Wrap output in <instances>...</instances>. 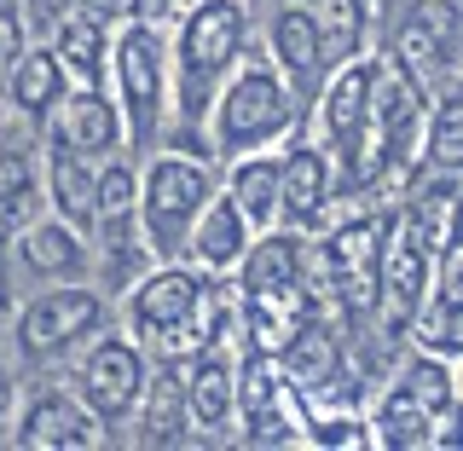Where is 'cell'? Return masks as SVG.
Instances as JSON below:
<instances>
[{"mask_svg":"<svg viewBox=\"0 0 463 451\" xmlns=\"http://www.w3.org/2000/svg\"><path fill=\"white\" fill-rule=\"evenodd\" d=\"M76 12H81V18H93V23H105V18L122 12V0H76Z\"/></svg>","mask_w":463,"mask_h":451,"instance_id":"34","label":"cell"},{"mask_svg":"<svg viewBox=\"0 0 463 451\" xmlns=\"http://www.w3.org/2000/svg\"><path fill=\"white\" fill-rule=\"evenodd\" d=\"M145 446H185V388L180 376H156L145 405Z\"/></svg>","mask_w":463,"mask_h":451,"instance_id":"19","label":"cell"},{"mask_svg":"<svg viewBox=\"0 0 463 451\" xmlns=\"http://www.w3.org/2000/svg\"><path fill=\"white\" fill-rule=\"evenodd\" d=\"M429 423L434 417L417 405L411 394H388V405L376 411V440L394 446V451H411V446H429Z\"/></svg>","mask_w":463,"mask_h":451,"instance_id":"23","label":"cell"},{"mask_svg":"<svg viewBox=\"0 0 463 451\" xmlns=\"http://www.w3.org/2000/svg\"><path fill=\"white\" fill-rule=\"evenodd\" d=\"M284 122H289L284 87L272 81L267 70H243V76L232 81V93L221 99V122H214V134H221V151H250V145L272 139Z\"/></svg>","mask_w":463,"mask_h":451,"instance_id":"4","label":"cell"},{"mask_svg":"<svg viewBox=\"0 0 463 451\" xmlns=\"http://www.w3.org/2000/svg\"><path fill=\"white\" fill-rule=\"evenodd\" d=\"M6 405H12V376L0 371V417H6Z\"/></svg>","mask_w":463,"mask_h":451,"instance_id":"37","label":"cell"},{"mask_svg":"<svg viewBox=\"0 0 463 451\" xmlns=\"http://www.w3.org/2000/svg\"><path fill=\"white\" fill-rule=\"evenodd\" d=\"M238 405H243V417H267V411H279V376H272L267 353L250 359V371H243V382H238Z\"/></svg>","mask_w":463,"mask_h":451,"instance_id":"30","label":"cell"},{"mask_svg":"<svg viewBox=\"0 0 463 451\" xmlns=\"http://www.w3.org/2000/svg\"><path fill=\"white\" fill-rule=\"evenodd\" d=\"M429 260H434V249L417 238V226H405L400 243H388L383 284H376V301H383V324L388 330H405L417 318V307L429 301Z\"/></svg>","mask_w":463,"mask_h":451,"instance_id":"8","label":"cell"},{"mask_svg":"<svg viewBox=\"0 0 463 451\" xmlns=\"http://www.w3.org/2000/svg\"><path fill=\"white\" fill-rule=\"evenodd\" d=\"M52 58H64L76 76H87V81L99 87V70H105V41H99V23L93 18H64V23H58Z\"/></svg>","mask_w":463,"mask_h":451,"instance_id":"24","label":"cell"},{"mask_svg":"<svg viewBox=\"0 0 463 451\" xmlns=\"http://www.w3.org/2000/svg\"><path fill=\"white\" fill-rule=\"evenodd\" d=\"M371 93H376V70L371 64H347L336 87L325 93V134L342 145V151H354L359 134H365L371 122Z\"/></svg>","mask_w":463,"mask_h":451,"instance_id":"11","label":"cell"},{"mask_svg":"<svg viewBox=\"0 0 463 451\" xmlns=\"http://www.w3.org/2000/svg\"><path fill=\"white\" fill-rule=\"evenodd\" d=\"M180 388H185V411H192L197 428H221L232 417V365L221 353H203Z\"/></svg>","mask_w":463,"mask_h":451,"instance_id":"14","label":"cell"},{"mask_svg":"<svg viewBox=\"0 0 463 451\" xmlns=\"http://www.w3.org/2000/svg\"><path fill=\"white\" fill-rule=\"evenodd\" d=\"M232 209L243 226H267L279 214V163H243L232 174Z\"/></svg>","mask_w":463,"mask_h":451,"instance_id":"18","label":"cell"},{"mask_svg":"<svg viewBox=\"0 0 463 451\" xmlns=\"http://www.w3.org/2000/svg\"><path fill=\"white\" fill-rule=\"evenodd\" d=\"M279 197H284L289 221H313L318 202H325V163H318V151H296L279 168Z\"/></svg>","mask_w":463,"mask_h":451,"instance_id":"17","label":"cell"},{"mask_svg":"<svg viewBox=\"0 0 463 451\" xmlns=\"http://www.w3.org/2000/svg\"><path fill=\"white\" fill-rule=\"evenodd\" d=\"M81 399L93 405L105 423H116V417H128L134 411V399L145 394V365H139V353L128 342H99L93 353L81 359Z\"/></svg>","mask_w":463,"mask_h":451,"instance_id":"7","label":"cell"},{"mask_svg":"<svg viewBox=\"0 0 463 451\" xmlns=\"http://www.w3.org/2000/svg\"><path fill=\"white\" fill-rule=\"evenodd\" d=\"M197 255L209 260V267H232V260L243 255V214L232 209V197L226 202H203V214H197Z\"/></svg>","mask_w":463,"mask_h":451,"instance_id":"20","label":"cell"},{"mask_svg":"<svg viewBox=\"0 0 463 451\" xmlns=\"http://www.w3.org/2000/svg\"><path fill=\"white\" fill-rule=\"evenodd\" d=\"M296 272H301L296 238H267L250 255V267H243V289H284V284H296Z\"/></svg>","mask_w":463,"mask_h":451,"instance_id":"25","label":"cell"},{"mask_svg":"<svg viewBox=\"0 0 463 451\" xmlns=\"http://www.w3.org/2000/svg\"><path fill=\"white\" fill-rule=\"evenodd\" d=\"M203 289L209 284H197L192 272H156V278L139 284V296H134V324L151 330V336H168V347L192 342L185 330H192L197 313H203Z\"/></svg>","mask_w":463,"mask_h":451,"instance_id":"9","label":"cell"},{"mask_svg":"<svg viewBox=\"0 0 463 451\" xmlns=\"http://www.w3.org/2000/svg\"><path fill=\"white\" fill-rule=\"evenodd\" d=\"M6 58H12V29H0V76H6Z\"/></svg>","mask_w":463,"mask_h":451,"instance_id":"36","label":"cell"},{"mask_svg":"<svg viewBox=\"0 0 463 451\" xmlns=\"http://www.w3.org/2000/svg\"><path fill=\"white\" fill-rule=\"evenodd\" d=\"M110 139H116V116L99 99V87L70 99L64 116H58V145H70V151H110Z\"/></svg>","mask_w":463,"mask_h":451,"instance_id":"15","label":"cell"},{"mask_svg":"<svg viewBox=\"0 0 463 451\" xmlns=\"http://www.w3.org/2000/svg\"><path fill=\"white\" fill-rule=\"evenodd\" d=\"M388 231L394 221H359V226H342L336 238H330V284L342 289L347 313H371L376 307V284H383V255H388Z\"/></svg>","mask_w":463,"mask_h":451,"instance_id":"3","label":"cell"},{"mask_svg":"<svg viewBox=\"0 0 463 451\" xmlns=\"http://www.w3.org/2000/svg\"><path fill=\"white\" fill-rule=\"evenodd\" d=\"M99 318H105V301H99L93 289H52V296H41L35 307H24L18 347L29 359H52V353H64L76 336L99 330Z\"/></svg>","mask_w":463,"mask_h":451,"instance_id":"5","label":"cell"},{"mask_svg":"<svg viewBox=\"0 0 463 451\" xmlns=\"http://www.w3.org/2000/svg\"><path fill=\"white\" fill-rule=\"evenodd\" d=\"M93 440H99L93 417H87L81 405L58 399V394L29 405V417H24V428H18V446H93Z\"/></svg>","mask_w":463,"mask_h":451,"instance_id":"13","label":"cell"},{"mask_svg":"<svg viewBox=\"0 0 463 451\" xmlns=\"http://www.w3.org/2000/svg\"><path fill=\"white\" fill-rule=\"evenodd\" d=\"M116 70H122L134 139H151L156 134V110H163V47H156L151 29H128L122 52H116Z\"/></svg>","mask_w":463,"mask_h":451,"instance_id":"10","label":"cell"},{"mask_svg":"<svg viewBox=\"0 0 463 451\" xmlns=\"http://www.w3.org/2000/svg\"><path fill=\"white\" fill-rule=\"evenodd\" d=\"M203 202H209V174L197 163H163L151 168V180H145V231H151V249H185V238H192Z\"/></svg>","mask_w":463,"mask_h":451,"instance_id":"2","label":"cell"},{"mask_svg":"<svg viewBox=\"0 0 463 451\" xmlns=\"http://www.w3.org/2000/svg\"><path fill=\"white\" fill-rule=\"evenodd\" d=\"M354 29H359V18H354V6H347V0H336V6H330V29L325 35H318V58H347L354 52Z\"/></svg>","mask_w":463,"mask_h":451,"instance_id":"32","label":"cell"},{"mask_svg":"<svg viewBox=\"0 0 463 451\" xmlns=\"http://www.w3.org/2000/svg\"><path fill=\"white\" fill-rule=\"evenodd\" d=\"M400 394H411L429 417H446L452 411V371H446L440 359H411L405 376H400Z\"/></svg>","mask_w":463,"mask_h":451,"instance_id":"26","label":"cell"},{"mask_svg":"<svg viewBox=\"0 0 463 451\" xmlns=\"http://www.w3.org/2000/svg\"><path fill=\"white\" fill-rule=\"evenodd\" d=\"M76 156H81V151H70V145H58V156H52V192H58V209H64L70 221L93 226V180H81Z\"/></svg>","mask_w":463,"mask_h":451,"instance_id":"27","label":"cell"},{"mask_svg":"<svg viewBox=\"0 0 463 451\" xmlns=\"http://www.w3.org/2000/svg\"><path fill=\"white\" fill-rule=\"evenodd\" d=\"M35 197V168L24 151H0V226H18Z\"/></svg>","mask_w":463,"mask_h":451,"instance_id":"28","label":"cell"},{"mask_svg":"<svg viewBox=\"0 0 463 451\" xmlns=\"http://www.w3.org/2000/svg\"><path fill=\"white\" fill-rule=\"evenodd\" d=\"M12 93H18V105L24 110H52L58 105V93H64V70H58V58L41 47V52H29L24 64H18V76H12Z\"/></svg>","mask_w":463,"mask_h":451,"instance_id":"22","label":"cell"},{"mask_svg":"<svg viewBox=\"0 0 463 451\" xmlns=\"http://www.w3.org/2000/svg\"><path fill=\"white\" fill-rule=\"evenodd\" d=\"M394 58L417 81L446 76L458 58V6L452 0H417L394 29Z\"/></svg>","mask_w":463,"mask_h":451,"instance_id":"6","label":"cell"},{"mask_svg":"<svg viewBox=\"0 0 463 451\" xmlns=\"http://www.w3.org/2000/svg\"><path fill=\"white\" fill-rule=\"evenodd\" d=\"M347 6H354V18H359V23H371L376 12H383V0H347Z\"/></svg>","mask_w":463,"mask_h":451,"instance_id":"35","label":"cell"},{"mask_svg":"<svg viewBox=\"0 0 463 451\" xmlns=\"http://www.w3.org/2000/svg\"><path fill=\"white\" fill-rule=\"evenodd\" d=\"M238 41H243V12L232 0H203L192 12V23L180 35V110L185 116L203 110V99H209L214 76L232 64Z\"/></svg>","mask_w":463,"mask_h":451,"instance_id":"1","label":"cell"},{"mask_svg":"<svg viewBox=\"0 0 463 451\" xmlns=\"http://www.w3.org/2000/svg\"><path fill=\"white\" fill-rule=\"evenodd\" d=\"M272 47H279L289 76L307 81L313 70H318V23L307 18V12H296V6L279 12V18H272Z\"/></svg>","mask_w":463,"mask_h":451,"instance_id":"21","label":"cell"},{"mask_svg":"<svg viewBox=\"0 0 463 451\" xmlns=\"http://www.w3.org/2000/svg\"><path fill=\"white\" fill-rule=\"evenodd\" d=\"M128 209H134V174L110 168L105 180L93 185V221H122Z\"/></svg>","mask_w":463,"mask_h":451,"instance_id":"31","label":"cell"},{"mask_svg":"<svg viewBox=\"0 0 463 451\" xmlns=\"http://www.w3.org/2000/svg\"><path fill=\"white\" fill-rule=\"evenodd\" d=\"M24 260L41 278H76L87 255H81V243H76L70 226H29L24 231Z\"/></svg>","mask_w":463,"mask_h":451,"instance_id":"16","label":"cell"},{"mask_svg":"<svg viewBox=\"0 0 463 451\" xmlns=\"http://www.w3.org/2000/svg\"><path fill=\"white\" fill-rule=\"evenodd\" d=\"M429 156H434L440 168H458V163H463V105H458V99H440V110H434Z\"/></svg>","mask_w":463,"mask_h":451,"instance_id":"29","label":"cell"},{"mask_svg":"<svg viewBox=\"0 0 463 451\" xmlns=\"http://www.w3.org/2000/svg\"><path fill=\"white\" fill-rule=\"evenodd\" d=\"M318 440H325V446H365L371 434L359 428V423H325V428H318Z\"/></svg>","mask_w":463,"mask_h":451,"instance_id":"33","label":"cell"},{"mask_svg":"<svg viewBox=\"0 0 463 451\" xmlns=\"http://www.w3.org/2000/svg\"><path fill=\"white\" fill-rule=\"evenodd\" d=\"M307 296H301L296 284L284 289H250V336L260 353H284V342L296 336L301 324H307Z\"/></svg>","mask_w":463,"mask_h":451,"instance_id":"12","label":"cell"}]
</instances>
